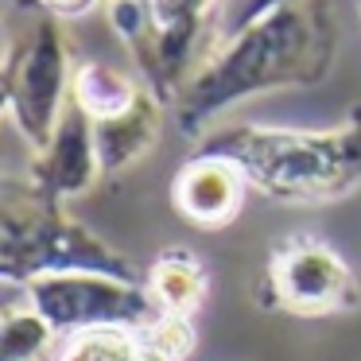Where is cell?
<instances>
[{
  "mask_svg": "<svg viewBox=\"0 0 361 361\" xmlns=\"http://www.w3.org/2000/svg\"><path fill=\"white\" fill-rule=\"evenodd\" d=\"M27 179L43 190V195L71 202V198L86 195L97 179H102V159H97V144H94V121L78 109L66 105L59 128L51 133V140L27 164Z\"/></svg>",
  "mask_w": 361,
  "mask_h": 361,
  "instance_id": "ba28073f",
  "label": "cell"
},
{
  "mask_svg": "<svg viewBox=\"0 0 361 361\" xmlns=\"http://www.w3.org/2000/svg\"><path fill=\"white\" fill-rule=\"evenodd\" d=\"M140 342L167 353V357H175V361H183V357H190L198 334H195V322L183 319V314H159L148 330H140Z\"/></svg>",
  "mask_w": 361,
  "mask_h": 361,
  "instance_id": "5bb4252c",
  "label": "cell"
},
{
  "mask_svg": "<svg viewBox=\"0 0 361 361\" xmlns=\"http://www.w3.org/2000/svg\"><path fill=\"white\" fill-rule=\"evenodd\" d=\"M283 4H291V0H241V4H237V8L229 12V20H226V24H221L218 39H226L229 32H237V27H245V24H252V20L268 16V12L283 8Z\"/></svg>",
  "mask_w": 361,
  "mask_h": 361,
  "instance_id": "9a60e30c",
  "label": "cell"
},
{
  "mask_svg": "<svg viewBox=\"0 0 361 361\" xmlns=\"http://www.w3.org/2000/svg\"><path fill=\"white\" fill-rule=\"evenodd\" d=\"M59 330L35 307H12L0 319V361H43Z\"/></svg>",
  "mask_w": 361,
  "mask_h": 361,
  "instance_id": "7c38bea8",
  "label": "cell"
},
{
  "mask_svg": "<svg viewBox=\"0 0 361 361\" xmlns=\"http://www.w3.org/2000/svg\"><path fill=\"white\" fill-rule=\"evenodd\" d=\"M338 47L334 0H291L218 39L171 105L175 125L183 136L202 140L221 113L249 97L322 86L338 63Z\"/></svg>",
  "mask_w": 361,
  "mask_h": 361,
  "instance_id": "6da1fadb",
  "label": "cell"
},
{
  "mask_svg": "<svg viewBox=\"0 0 361 361\" xmlns=\"http://www.w3.org/2000/svg\"><path fill=\"white\" fill-rule=\"evenodd\" d=\"M357 16H361V0H357Z\"/></svg>",
  "mask_w": 361,
  "mask_h": 361,
  "instance_id": "ac0fdd59",
  "label": "cell"
},
{
  "mask_svg": "<svg viewBox=\"0 0 361 361\" xmlns=\"http://www.w3.org/2000/svg\"><path fill=\"white\" fill-rule=\"evenodd\" d=\"M257 299L264 311L322 319V314L357 311L361 283H357V272L350 268V260L330 241L311 233H295L272 249Z\"/></svg>",
  "mask_w": 361,
  "mask_h": 361,
  "instance_id": "5b68a950",
  "label": "cell"
},
{
  "mask_svg": "<svg viewBox=\"0 0 361 361\" xmlns=\"http://www.w3.org/2000/svg\"><path fill=\"white\" fill-rule=\"evenodd\" d=\"M140 94H144V82L117 71V66H109V63H94L90 59V63H78V71H74L71 102L90 121H109L117 113L133 109Z\"/></svg>",
  "mask_w": 361,
  "mask_h": 361,
  "instance_id": "8fae6325",
  "label": "cell"
},
{
  "mask_svg": "<svg viewBox=\"0 0 361 361\" xmlns=\"http://www.w3.org/2000/svg\"><path fill=\"white\" fill-rule=\"evenodd\" d=\"M164 109L167 105L144 86V94L136 97L133 109L117 113L109 121H94V144H97V159H102V175H121L144 159L152 148L159 144L164 133Z\"/></svg>",
  "mask_w": 361,
  "mask_h": 361,
  "instance_id": "9c48e42d",
  "label": "cell"
},
{
  "mask_svg": "<svg viewBox=\"0 0 361 361\" xmlns=\"http://www.w3.org/2000/svg\"><path fill=\"white\" fill-rule=\"evenodd\" d=\"M136 353H140V334L136 330L105 326V330L66 334L55 361H136Z\"/></svg>",
  "mask_w": 361,
  "mask_h": 361,
  "instance_id": "4fadbf2b",
  "label": "cell"
},
{
  "mask_svg": "<svg viewBox=\"0 0 361 361\" xmlns=\"http://www.w3.org/2000/svg\"><path fill=\"white\" fill-rule=\"evenodd\" d=\"M74 51L63 20L47 16L32 0H16L4 27V113L35 152L59 128L74 86Z\"/></svg>",
  "mask_w": 361,
  "mask_h": 361,
  "instance_id": "277c9868",
  "label": "cell"
},
{
  "mask_svg": "<svg viewBox=\"0 0 361 361\" xmlns=\"http://www.w3.org/2000/svg\"><path fill=\"white\" fill-rule=\"evenodd\" d=\"M32 4H39L47 16H55V20H82V16H90L94 8H102L105 0H32Z\"/></svg>",
  "mask_w": 361,
  "mask_h": 361,
  "instance_id": "2e32d148",
  "label": "cell"
},
{
  "mask_svg": "<svg viewBox=\"0 0 361 361\" xmlns=\"http://www.w3.org/2000/svg\"><path fill=\"white\" fill-rule=\"evenodd\" d=\"M136 361H175V357H167V353H159V350H152V345L140 342V353H136Z\"/></svg>",
  "mask_w": 361,
  "mask_h": 361,
  "instance_id": "e0dca14e",
  "label": "cell"
},
{
  "mask_svg": "<svg viewBox=\"0 0 361 361\" xmlns=\"http://www.w3.org/2000/svg\"><path fill=\"white\" fill-rule=\"evenodd\" d=\"M27 307L43 314L59 334L78 330H148L159 319V303L144 280H121L109 272H55L27 283Z\"/></svg>",
  "mask_w": 361,
  "mask_h": 361,
  "instance_id": "8992f818",
  "label": "cell"
},
{
  "mask_svg": "<svg viewBox=\"0 0 361 361\" xmlns=\"http://www.w3.org/2000/svg\"><path fill=\"white\" fill-rule=\"evenodd\" d=\"M55 272H109L144 280L133 257L113 249L102 233L78 221L66 202L43 195L32 179L0 183V280L27 288Z\"/></svg>",
  "mask_w": 361,
  "mask_h": 361,
  "instance_id": "3957f363",
  "label": "cell"
},
{
  "mask_svg": "<svg viewBox=\"0 0 361 361\" xmlns=\"http://www.w3.org/2000/svg\"><path fill=\"white\" fill-rule=\"evenodd\" d=\"M144 283H148L152 299L159 303V311L183 314V319H190L210 295V272L198 260V252L183 249V245H171V249L159 252L144 268Z\"/></svg>",
  "mask_w": 361,
  "mask_h": 361,
  "instance_id": "30bf717a",
  "label": "cell"
},
{
  "mask_svg": "<svg viewBox=\"0 0 361 361\" xmlns=\"http://www.w3.org/2000/svg\"><path fill=\"white\" fill-rule=\"evenodd\" d=\"M249 195V175L218 152H190L171 179V206L183 221L198 229H226L241 214Z\"/></svg>",
  "mask_w": 361,
  "mask_h": 361,
  "instance_id": "52a82bcc",
  "label": "cell"
},
{
  "mask_svg": "<svg viewBox=\"0 0 361 361\" xmlns=\"http://www.w3.org/2000/svg\"><path fill=\"white\" fill-rule=\"evenodd\" d=\"M198 152L233 159L249 187L288 206H326L361 187V102L330 128L221 125L198 140Z\"/></svg>",
  "mask_w": 361,
  "mask_h": 361,
  "instance_id": "7a4b0ae2",
  "label": "cell"
}]
</instances>
